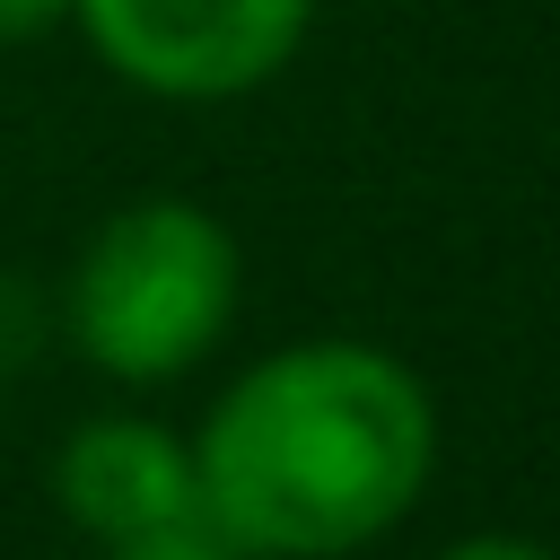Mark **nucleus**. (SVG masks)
Instances as JSON below:
<instances>
[{
  "label": "nucleus",
  "mask_w": 560,
  "mask_h": 560,
  "mask_svg": "<svg viewBox=\"0 0 560 560\" xmlns=\"http://www.w3.org/2000/svg\"><path fill=\"white\" fill-rule=\"evenodd\" d=\"M438 560H551V551L525 542V534H464V542H446Z\"/></svg>",
  "instance_id": "8"
},
{
  "label": "nucleus",
  "mask_w": 560,
  "mask_h": 560,
  "mask_svg": "<svg viewBox=\"0 0 560 560\" xmlns=\"http://www.w3.org/2000/svg\"><path fill=\"white\" fill-rule=\"evenodd\" d=\"M44 350V298L26 271H0V376H26Z\"/></svg>",
  "instance_id": "5"
},
{
  "label": "nucleus",
  "mask_w": 560,
  "mask_h": 560,
  "mask_svg": "<svg viewBox=\"0 0 560 560\" xmlns=\"http://www.w3.org/2000/svg\"><path fill=\"white\" fill-rule=\"evenodd\" d=\"M52 499L96 542H131V534H158V525L201 516L192 446L166 438L158 420H122V411L70 429V446L52 455Z\"/></svg>",
  "instance_id": "4"
},
{
  "label": "nucleus",
  "mask_w": 560,
  "mask_h": 560,
  "mask_svg": "<svg viewBox=\"0 0 560 560\" xmlns=\"http://www.w3.org/2000/svg\"><path fill=\"white\" fill-rule=\"evenodd\" d=\"M61 315H70V341H79L105 376H122V385H166V376H184V368L228 332V315H236V236H228L210 210L175 201V192L131 201V210H114V219L88 236V254L70 262Z\"/></svg>",
  "instance_id": "2"
},
{
  "label": "nucleus",
  "mask_w": 560,
  "mask_h": 560,
  "mask_svg": "<svg viewBox=\"0 0 560 560\" xmlns=\"http://www.w3.org/2000/svg\"><path fill=\"white\" fill-rule=\"evenodd\" d=\"M438 464L429 385L376 341L254 359L192 438L201 525L245 560H332L376 542Z\"/></svg>",
  "instance_id": "1"
},
{
  "label": "nucleus",
  "mask_w": 560,
  "mask_h": 560,
  "mask_svg": "<svg viewBox=\"0 0 560 560\" xmlns=\"http://www.w3.org/2000/svg\"><path fill=\"white\" fill-rule=\"evenodd\" d=\"M96 61L149 96L219 105L289 70L315 0H70Z\"/></svg>",
  "instance_id": "3"
},
{
  "label": "nucleus",
  "mask_w": 560,
  "mask_h": 560,
  "mask_svg": "<svg viewBox=\"0 0 560 560\" xmlns=\"http://www.w3.org/2000/svg\"><path fill=\"white\" fill-rule=\"evenodd\" d=\"M61 18H70V0H0V44H26L44 26H61Z\"/></svg>",
  "instance_id": "7"
},
{
  "label": "nucleus",
  "mask_w": 560,
  "mask_h": 560,
  "mask_svg": "<svg viewBox=\"0 0 560 560\" xmlns=\"http://www.w3.org/2000/svg\"><path fill=\"white\" fill-rule=\"evenodd\" d=\"M105 560H245V551H236V542H219L201 516H184V525H158V534L105 542Z\"/></svg>",
  "instance_id": "6"
}]
</instances>
